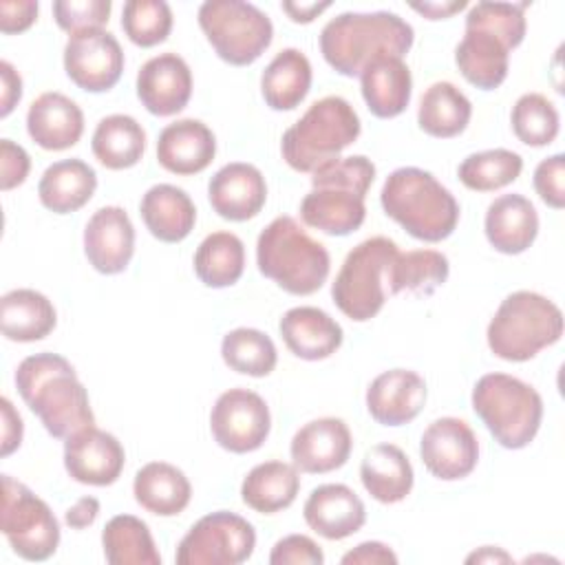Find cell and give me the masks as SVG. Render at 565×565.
<instances>
[{
  "instance_id": "cell-54",
  "label": "cell",
  "mask_w": 565,
  "mask_h": 565,
  "mask_svg": "<svg viewBox=\"0 0 565 565\" xmlns=\"http://www.w3.org/2000/svg\"><path fill=\"white\" fill-rule=\"evenodd\" d=\"M99 514V501L95 497H82L77 499L64 514V521L66 525L75 527V530H82V527H88L95 523Z\"/></svg>"
},
{
  "instance_id": "cell-44",
  "label": "cell",
  "mask_w": 565,
  "mask_h": 565,
  "mask_svg": "<svg viewBox=\"0 0 565 565\" xmlns=\"http://www.w3.org/2000/svg\"><path fill=\"white\" fill-rule=\"evenodd\" d=\"M121 29L141 49L161 44L172 31V11L163 0H128L121 11Z\"/></svg>"
},
{
  "instance_id": "cell-36",
  "label": "cell",
  "mask_w": 565,
  "mask_h": 565,
  "mask_svg": "<svg viewBox=\"0 0 565 565\" xmlns=\"http://www.w3.org/2000/svg\"><path fill=\"white\" fill-rule=\"evenodd\" d=\"M90 148L104 168L126 170L143 157L146 132L130 115H108L97 124Z\"/></svg>"
},
{
  "instance_id": "cell-48",
  "label": "cell",
  "mask_w": 565,
  "mask_h": 565,
  "mask_svg": "<svg viewBox=\"0 0 565 565\" xmlns=\"http://www.w3.org/2000/svg\"><path fill=\"white\" fill-rule=\"evenodd\" d=\"M271 565H322L324 554L316 541L305 534H289L280 539L269 554Z\"/></svg>"
},
{
  "instance_id": "cell-33",
  "label": "cell",
  "mask_w": 565,
  "mask_h": 565,
  "mask_svg": "<svg viewBox=\"0 0 565 565\" xmlns=\"http://www.w3.org/2000/svg\"><path fill=\"white\" fill-rule=\"evenodd\" d=\"M0 322L7 340L35 342L55 329L57 316L44 294L35 289H11L0 300Z\"/></svg>"
},
{
  "instance_id": "cell-6",
  "label": "cell",
  "mask_w": 565,
  "mask_h": 565,
  "mask_svg": "<svg viewBox=\"0 0 565 565\" xmlns=\"http://www.w3.org/2000/svg\"><path fill=\"white\" fill-rule=\"evenodd\" d=\"M360 137V117L353 106L329 95L313 102L307 113L285 130L282 159L296 172H316L320 166L340 159V152Z\"/></svg>"
},
{
  "instance_id": "cell-15",
  "label": "cell",
  "mask_w": 565,
  "mask_h": 565,
  "mask_svg": "<svg viewBox=\"0 0 565 565\" xmlns=\"http://www.w3.org/2000/svg\"><path fill=\"white\" fill-rule=\"evenodd\" d=\"M419 457L433 477L444 481L463 479L479 461V441L463 419L439 417L424 430Z\"/></svg>"
},
{
  "instance_id": "cell-29",
  "label": "cell",
  "mask_w": 565,
  "mask_h": 565,
  "mask_svg": "<svg viewBox=\"0 0 565 565\" xmlns=\"http://www.w3.org/2000/svg\"><path fill=\"white\" fill-rule=\"evenodd\" d=\"M95 188L97 174L86 161L62 159L44 170L38 183V196L46 210L68 214L84 207L93 199Z\"/></svg>"
},
{
  "instance_id": "cell-19",
  "label": "cell",
  "mask_w": 565,
  "mask_h": 565,
  "mask_svg": "<svg viewBox=\"0 0 565 565\" xmlns=\"http://www.w3.org/2000/svg\"><path fill=\"white\" fill-rule=\"evenodd\" d=\"M349 426L338 417H320L307 422L291 439L289 452L300 472L324 475L347 463L351 455Z\"/></svg>"
},
{
  "instance_id": "cell-9",
  "label": "cell",
  "mask_w": 565,
  "mask_h": 565,
  "mask_svg": "<svg viewBox=\"0 0 565 565\" xmlns=\"http://www.w3.org/2000/svg\"><path fill=\"white\" fill-rule=\"evenodd\" d=\"M397 252L391 238L373 236L347 254L331 285V298L347 318L364 322L380 313L386 300V267Z\"/></svg>"
},
{
  "instance_id": "cell-28",
  "label": "cell",
  "mask_w": 565,
  "mask_h": 565,
  "mask_svg": "<svg viewBox=\"0 0 565 565\" xmlns=\"http://www.w3.org/2000/svg\"><path fill=\"white\" fill-rule=\"evenodd\" d=\"M139 214L148 232L163 243L183 241L196 221L192 199L185 194V190L170 183L152 185L141 199Z\"/></svg>"
},
{
  "instance_id": "cell-49",
  "label": "cell",
  "mask_w": 565,
  "mask_h": 565,
  "mask_svg": "<svg viewBox=\"0 0 565 565\" xmlns=\"http://www.w3.org/2000/svg\"><path fill=\"white\" fill-rule=\"evenodd\" d=\"M29 170H31V159L26 150L13 143L11 139H2L0 141V188L7 192L22 185L29 177Z\"/></svg>"
},
{
  "instance_id": "cell-26",
  "label": "cell",
  "mask_w": 565,
  "mask_h": 565,
  "mask_svg": "<svg viewBox=\"0 0 565 565\" xmlns=\"http://www.w3.org/2000/svg\"><path fill=\"white\" fill-rule=\"evenodd\" d=\"M486 238L501 254L525 252L539 234V214L523 194H501L486 212Z\"/></svg>"
},
{
  "instance_id": "cell-24",
  "label": "cell",
  "mask_w": 565,
  "mask_h": 565,
  "mask_svg": "<svg viewBox=\"0 0 565 565\" xmlns=\"http://www.w3.org/2000/svg\"><path fill=\"white\" fill-rule=\"evenodd\" d=\"M29 137L44 150H66L84 132L82 108L62 93H42L26 113Z\"/></svg>"
},
{
  "instance_id": "cell-18",
  "label": "cell",
  "mask_w": 565,
  "mask_h": 565,
  "mask_svg": "<svg viewBox=\"0 0 565 565\" xmlns=\"http://www.w3.org/2000/svg\"><path fill=\"white\" fill-rule=\"evenodd\" d=\"M137 97L157 117L183 110L192 97V73L185 60L177 53L150 57L137 73Z\"/></svg>"
},
{
  "instance_id": "cell-39",
  "label": "cell",
  "mask_w": 565,
  "mask_h": 565,
  "mask_svg": "<svg viewBox=\"0 0 565 565\" xmlns=\"http://www.w3.org/2000/svg\"><path fill=\"white\" fill-rule=\"evenodd\" d=\"M450 265L441 252L435 249H413L397 252V256L386 267V289L391 294H433L448 278Z\"/></svg>"
},
{
  "instance_id": "cell-7",
  "label": "cell",
  "mask_w": 565,
  "mask_h": 565,
  "mask_svg": "<svg viewBox=\"0 0 565 565\" xmlns=\"http://www.w3.org/2000/svg\"><path fill=\"white\" fill-rule=\"evenodd\" d=\"M490 351L508 362H525L563 335V313L536 291H514L501 300L488 324Z\"/></svg>"
},
{
  "instance_id": "cell-45",
  "label": "cell",
  "mask_w": 565,
  "mask_h": 565,
  "mask_svg": "<svg viewBox=\"0 0 565 565\" xmlns=\"http://www.w3.org/2000/svg\"><path fill=\"white\" fill-rule=\"evenodd\" d=\"M527 2H477L466 15V29H483L494 33L508 49H514L525 38Z\"/></svg>"
},
{
  "instance_id": "cell-53",
  "label": "cell",
  "mask_w": 565,
  "mask_h": 565,
  "mask_svg": "<svg viewBox=\"0 0 565 565\" xmlns=\"http://www.w3.org/2000/svg\"><path fill=\"white\" fill-rule=\"evenodd\" d=\"M0 117H7L22 97V79L7 60L0 62Z\"/></svg>"
},
{
  "instance_id": "cell-3",
  "label": "cell",
  "mask_w": 565,
  "mask_h": 565,
  "mask_svg": "<svg viewBox=\"0 0 565 565\" xmlns=\"http://www.w3.org/2000/svg\"><path fill=\"white\" fill-rule=\"evenodd\" d=\"M311 192L300 203V218L331 236H347L364 223V196L375 166L364 154L333 159L311 172Z\"/></svg>"
},
{
  "instance_id": "cell-56",
  "label": "cell",
  "mask_w": 565,
  "mask_h": 565,
  "mask_svg": "<svg viewBox=\"0 0 565 565\" xmlns=\"http://www.w3.org/2000/svg\"><path fill=\"white\" fill-rule=\"evenodd\" d=\"M331 2H282V11L300 24L311 22L313 18H318L324 9H329Z\"/></svg>"
},
{
  "instance_id": "cell-34",
  "label": "cell",
  "mask_w": 565,
  "mask_h": 565,
  "mask_svg": "<svg viewBox=\"0 0 565 565\" xmlns=\"http://www.w3.org/2000/svg\"><path fill=\"white\" fill-rule=\"evenodd\" d=\"M300 490L298 468L285 461H265L254 466L241 486V499L260 514H274L289 508Z\"/></svg>"
},
{
  "instance_id": "cell-27",
  "label": "cell",
  "mask_w": 565,
  "mask_h": 565,
  "mask_svg": "<svg viewBox=\"0 0 565 565\" xmlns=\"http://www.w3.org/2000/svg\"><path fill=\"white\" fill-rule=\"evenodd\" d=\"M360 88L366 108L380 119H391L408 108L413 77L402 57L384 55L360 73Z\"/></svg>"
},
{
  "instance_id": "cell-35",
  "label": "cell",
  "mask_w": 565,
  "mask_h": 565,
  "mask_svg": "<svg viewBox=\"0 0 565 565\" xmlns=\"http://www.w3.org/2000/svg\"><path fill=\"white\" fill-rule=\"evenodd\" d=\"M311 88V64L298 49H282L260 77V93L271 110H294Z\"/></svg>"
},
{
  "instance_id": "cell-51",
  "label": "cell",
  "mask_w": 565,
  "mask_h": 565,
  "mask_svg": "<svg viewBox=\"0 0 565 565\" xmlns=\"http://www.w3.org/2000/svg\"><path fill=\"white\" fill-rule=\"evenodd\" d=\"M388 563L395 565L397 554L380 541H364L342 556V565H388Z\"/></svg>"
},
{
  "instance_id": "cell-2",
  "label": "cell",
  "mask_w": 565,
  "mask_h": 565,
  "mask_svg": "<svg viewBox=\"0 0 565 565\" xmlns=\"http://www.w3.org/2000/svg\"><path fill=\"white\" fill-rule=\"evenodd\" d=\"M413 26L397 13L347 11L324 24L320 51L333 71L344 77H355L377 57H402L413 46Z\"/></svg>"
},
{
  "instance_id": "cell-5",
  "label": "cell",
  "mask_w": 565,
  "mask_h": 565,
  "mask_svg": "<svg viewBox=\"0 0 565 565\" xmlns=\"http://www.w3.org/2000/svg\"><path fill=\"white\" fill-rule=\"evenodd\" d=\"M258 271L294 296L316 294L331 267L329 252L313 241L296 218H274L256 241Z\"/></svg>"
},
{
  "instance_id": "cell-43",
  "label": "cell",
  "mask_w": 565,
  "mask_h": 565,
  "mask_svg": "<svg viewBox=\"0 0 565 565\" xmlns=\"http://www.w3.org/2000/svg\"><path fill=\"white\" fill-rule=\"evenodd\" d=\"M512 130L525 146H550L558 135V110L541 93H525L512 106Z\"/></svg>"
},
{
  "instance_id": "cell-22",
  "label": "cell",
  "mask_w": 565,
  "mask_h": 565,
  "mask_svg": "<svg viewBox=\"0 0 565 565\" xmlns=\"http://www.w3.org/2000/svg\"><path fill=\"white\" fill-rule=\"evenodd\" d=\"M302 516L316 534L329 541H340L364 525L366 510L362 499L349 486L324 483L311 490L305 501Z\"/></svg>"
},
{
  "instance_id": "cell-42",
  "label": "cell",
  "mask_w": 565,
  "mask_h": 565,
  "mask_svg": "<svg viewBox=\"0 0 565 565\" xmlns=\"http://www.w3.org/2000/svg\"><path fill=\"white\" fill-rule=\"evenodd\" d=\"M521 170H523L521 154L505 148H494V150L468 154L461 161L457 174L468 190L492 192L516 181Z\"/></svg>"
},
{
  "instance_id": "cell-13",
  "label": "cell",
  "mask_w": 565,
  "mask_h": 565,
  "mask_svg": "<svg viewBox=\"0 0 565 565\" xmlns=\"http://www.w3.org/2000/svg\"><path fill=\"white\" fill-rule=\"evenodd\" d=\"M271 415L265 399L247 388H230L218 395L210 413L214 441L236 455L260 448L269 435Z\"/></svg>"
},
{
  "instance_id": "cell-20",
  "label": "cell",
  "mask_w": 565,
  "mask_h": 565,
  "mask_svg": "<svg viewBox=\"0 0 565 565\" xmlns=\"http://www.w3.org/2000/svg\"><path fill=\"white\" fill-rule=\"evenodd\" d=\"M207 196L212 210L225 221L254 218L267 201L265 177L252 163H227L210 179Z\"/></svg>"
},
{
  "instance_id": "cell-8",
  "label": "cell",
  "mask_w": 565,
  "mask_h": 565,
  "mask_svg": "<svg viewBox=\"0 0 565 565\" xmlns=\"http://www.w3.org/2000/svg\"><path fill=\"white\" fill-rule=\"evenodd\" d=\"M472 408L510 450L525 448L539 433L543 419V399L523 380L508 373H488L472 388Z\"/></svg>"
},
{
  "instance_id": "cell-16",
  "label": "cell",
  "mask_w": 565,
  "mask_h": 565,
  "mask_svg": "<svg viewBox=\"0 0 565 565\" xmlns=\"http://www.w3.org/2000/svg\"><path fill=\"white\" fill-rule=\"evenodd\" d=\"M119 439L102 428L86 426L64 441V468L71 479L86 486H110L124 470Z\"/></svg>"
},
{
  "instance_id": "cell-57",
  "label": "cell",
  "mask_w": 565,
  "mask_h": 565,
  "mask_svg": "<svg viewBox=\"0 0 565 565\" xmlns=\"http://www.w3.org/2000/svg\"><path fill=\"white\" fill-rule=\"evenodd\" d=\"M466 563H512V556L508 552H503L501 547H492L486 545L479 552H472Z\"/></svg>"
},
{
  "instance_id": "cell-21",
  "label": "cell",
  "mask_w": 565,
  "mask_h": 565,
  "mask_svg": "<svg viewBox=\"0 0 565 565\" xmlns=\"http://www.w3.org/2000/svg\"><path fill=\"white\" fill-rule=\"evenodd\" d=\"M426 404V382L408 369L380 373L366 388V408L382 426H402L413 422Z\"/></svg>"
},
{
  "instance_id": "cell-38",
  "label": "cell",
  "mask_w": 565,
  "mask_h": 565,
  "mask_svg": "<svg viewBox=\"0 0 565 565\" xmlns=\"http://www.w3.org/2000/svg\"><path fill=\"white\" fill-rule=\"evenodd\" d=\"M245 245L232 232L207 234L194 254V271L205 287L223 289L243 276Z\"/></svg>"
},
{
  "instance_id": "cell-17",
  "label": "cell",
  "mask_w": 565,
  "mask_h": 565,
  "mask_svg": "<svg viewBox=\"0 0 565 565\" xmlns=\"http://www.w3.org/2000/svg\"><path fill=\"white\" fill-rule=\"evenodd\" d=\"M135 252V227L119 205L99 207L84 227V254L93 269L113 276L128 267Z\"/></svg>"
},
{
  "instance_id": "cell-11",
  "label": "cell",
  "mask_w": 565,
  "mask_h": 565,
  "mask_svg": "<svg viewBox=\"0 0 565 565\" xmlns=\"http://www.w3.org/2000/svg\"><path fill=\"white\" fill-rule=\"evenodd\" d=\"M0 530L24 561H46L60 545V523L51 508L11 475H2Z\"/></svg>"
},
{
  "instance_id": "cell-23",
  "label": "cell",
  "mask_w": 565,
  "mask_h": 565,
  "mask_svg": "<svg viewBox=\"0 0 565 565\" xmlns=\"http://www.w3.org/2000/svg\"><path fill=\"white\" fill-rule=\"evenodd\" d=\"M214 154V132L199 119H179L159 132L157 161L172 174H196L212 163Z\"/></svg>"
},
{
  "instance_id": "cell-37",
  "label": "cell",
  "mask_w": 565,
  "mask_h": 565,
  "mask_svg": "<svg viewBox=\"0 0 565 565\" xmlns=\"http://www.w3.org/2000/svg\"><path fill=\"white\" fill-rule=\"evenodd\" d=\"M472 115L470 99L450 82H435L419 99L417 124L437 139H450L466 130Z\"/></svg>"
},
{
  "instance_id": "cell-41",
  "label": "cell",
  "mask_w": 565,
  "mask_h": 565,
  "mask_svg": "<svg viewBox=\"0 0 565 565\" xmlns=\"http://www.w3.org/2000/svg\"><path fill=\"white\" fill-rule=\"evenodd\" d=\"M221 355L232 371L252 377L269 375L278 362V353L271 338L249 327H238L225 333L221 342Z\"/></svg>"
},
{
  "instance_id": "cell-40",
  "label": "cell",
  "mask_w": 565,
  "mask_h": 565,
  "mask_svg": "<svg viewBox=\"0 0 565 565\" xmlns=\"http://www.w3.org/2000/svg\"><path fill=\"white\" fill-rule=\"evenodd\" d=\"M102 545L110 565H161L148 525L132 514L113 516L102 532Z\"/></svg>"
},
{
  "instance_id": "cell-14",
  "label": "cell",
  "mask_w": 565,
  "mask_h": 565,
  "mask_svg": "<svg viewBox=\"0 0 565 565\" xmlns=\"http://www.w3.org/2000/svg\"><path fill=\"white\" fill-rule=\"evenodd\" d=\"M64 71L77 88L104 93L124 73V51L117 38L104 29L79 31L64 46Z\"/></svg>"
},
{
  "instance_id": "cell-50",
  "label": "cell",
  "mask_w": 565,
  "mask_h": 565,
  "mask_svg": "<svg viewBox=\"0 0 565 565\" xmlns=\"http://www.w3.org/2000/svg\"><path fill=\"white\" fill-rule=\"evenodd\" d=\"M38 18L35 0H2L0 2V31L4 35L26 31Z\"/></svg>"
},
{
  "instance_id": "cell-10",
  "label": "cell",
  "mask_w": 565,
  "mask_h": 565,
  "mask_svg": "<svg viewBox=\"0 0 565 565\" xmlns=\"http://www.w3.org/2000/svg\"><path fill=\"white\" fill-rule=\"evenodd\" d=\"M199 26L216 55L232 66L256 62L271 44V20L241 0H207L199 7Z\"/></svg>"
},
{
  "instance_id": "cell-32",
  "label": "cell",
  "mask_w": 565,
  "mask_h": 565,
  "mask_svg": "<svg viewBox=\"0 0 565 565\" xmlns=\"http://www.w3.org/2000/svg\"><path fill=\"white\" fill-rule=\"evenodd\" d=\"M132 492L146 512L157 516H174L188 508L192 486L177 466L150 461L137 470Z\"/></svg>"
},
{
  "instance_id": "cell-4",
  "label": "cell",
  "mask_w": 565,
  "mask_h": 565,
  "mask_svg": "<svg viewBox=\"0 0 565 565\" xmlns=\"http://www.w3.org/2000/svg\"><path fill=\"white\" fill-rule=\"evenodd\" d=\"M386 216L397 221L413 238L439 243L459 221V203L430 172L422 168L393 170L380 192Z\"/></svg>"
},
{
  "instance_id": "cell-55",
  "label": "cell",
  "mask_w": 565,
  "mask_h": 565,
  "mask_svg": "<svg viewBox=\"0 0 565 565\" xmlns=\"http://www.w3.org/2000/svg\"><path fill=\"white\" fill-rule=\"evenodd\" d=\"M468 2L466 0H430V2H413L411 9H415L417 13H422L424 18L428 20H444V18H450L452 13L466 9Z\"/></svg>"
},
{
  "instance_id": "cell-52",
  "label": "cell",
  "mask_w": 565,
  "mask_h": 565,
  "mask_svg": "<svg viewBox=\"0 0 565 565\" xmlns=\"http://www.w3.org/2000/svg\"><path fill=\"white\" fill-rule=\"evenodd\" d=\"M2 408V457H9L22 444V417L9 402V397L0 399Z\"/></svg>"
},
{
  "instance_id": "cell-30",
  "label": "cell",
  "mask_w": 565,
  "mask_h": 565,
  "mask_svg": "<svg viewBox=\"0 0 565 565\" xmlns=\"http://www.w3.org/2000/svg\"><path fill=\"white\" fill-rule=\"evenodd\" d=\"M510 49L494 33L483 29H466L455 49V62L461 75L481 90H492L508 77Z\"/></svg>"
},
{
  "instance_id": "cell-12",
  "label": "cell",
  "mask_w": 565,
  "mask_h": 565,
  "mask_svg": "<svg viewBox=\"0 0 565 565\" xmlns=\"http://www.w3.org/2000/svg\"><path fill=\"white\" fill-rule=\"evenodd\" d=\"M256 532L252 523L234 512L201 516L177 547L179 565H238L252 556Z\"/></svg>"
},
{
  "instance_id": "cell-1",
  "label": "cell",
  "mask_w": 565,
  "mask_h": 565,
  "mask_svg": "<svg viewBox=\"0 0 565 565\" xmlns=\"http://www.w3.org/2000/svg\"><path fill=\"white\" fill-rule=\"evenodd\" d=\"M15 386L46 433L57 439H66L95 424L84 384L77 380L71 362L57 353L24 358L15 369Z\"/></svg>"
},
{
  "instance_id": "cell-25",
  "label": "cell",
  "mask_w": 565,
  "mask_h": 565,
  "mask_svg": "<svg viewBox=\"0 0 565 565\" xmlns=\"http://www.w3.org/2000/svg\"><path fill=\"white\" fill-rule=\"evenodd\" d=\"M282 342L302 360L316 362L333 355L342 344V327L318 307H294L278 322Z\"/></svg>"
},
{
  "instance_id": "cell-31",
  "label": "cell",
  "mask_w": 565,
  "mask_h": 565,
  "mask_svg": "<svg viewBox=\"0 0 565 565\" xmlns=\"http://www.w3.org/2000/svg\"><path fill=\"white\" fill-rule=\"evenodd\" d=\"M364 490L380 503H397L413 490V466L404 450L395 444L373 446L360 466Z\"/></svg>"
},
{
  "instance_id": "cell-46",
  "label": "cell",
  "mask_w": 565,
  "mask_h": 565,
  "mask_svg": "<svg viewBox=\"0 0 565 565\" xmlns=\"http://www.w3.org/2000/svg\"><path fill=\"white\" fill-rule=\"evenodd\" d=\"M110 9V0H55L53 18L60 29L73 35L88 29H102L108 22Z\"/></svg>"
},
{
  "instance_id": "cell-47",
  "label": "cell",
  "mask_w": 565,
  "mask_h": 565,
  "mask_svg": "<svg viewBox=\"0 0 565 565\" xmlns=\"http://www.w3.org/2000/svg\"><path fill=\"white\" fill-rule=\"evenodd\" d=\"M534 190L550 207L561 210L565 205V157L561 152L543 159L536 166Z\"/></svg>"
}]
</instances>
